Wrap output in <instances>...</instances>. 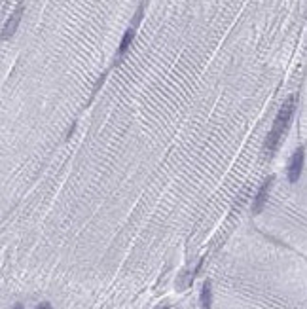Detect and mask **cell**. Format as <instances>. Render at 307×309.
Instances as JSON below:
<instances>
[{"label":"cell","mask_w":307,"mask_h":309,"mask_svg":"<svg viewBox=\"0 0 307 309\" xmlns=\"http://www.w3.org/2000/svg\"><path fill=\"white\" fill-rule=\"evenodd\" d=\"M36 309H53V307H51V303L44 302V303H40V305H38V307H36Z\"/></svg>","instance_id":"cell-7"},{"label":"cell","mask_w":307,"mask_h":309,"mask_svg":"<svg viewBox=\"0 0 307 309\" xmlns=\"http://www.w3.org/2000/svg\"><path fill=\"white\" fill-rule=\"evenodd\" d=\"M303 156H305L303 146H300L298 150L294 152L292 159H290V165H288V180L290 182H298V179H300L301 169H303Z\"/></svg>","instance_id":"cell-2"},{"label":"cell","mask_w":307,"mask_h":309,"mask_svg":"<svg viewBox=\"0 0 307 309\" xmlns=\"http://www.w3.org/2000/svg\"><path fill=\"white\" fill-rule=\"evenodd\" d=\"M271 184H273V179L269 177V179L265 180L264 184L260 186V190H258L256 197H254V203H252V213H254V215H260V213L264 211L265 203H267V197H269V190H271Z\"/></svg>","instance_id":"cell-3"},{"label":"cell","mask_w":307,"mask_h":309,"mask_svg":"<svg viewBox=\"0 0 307 309\" xmlns=\"http://www.w3.org/2000/svg\"><path fill=\"white\" fill-rule=\"evenodd\" d=\"M14 309H23V305H15V307Z\"/></svg>","instance_id":"cell-8"},{"label":"cell","mask_w":307,"mask_h":309,"mask_svg":"<svg viewBox=\"0 0 307 309\" xmlns=\"http://www.w3.org/2000/svg\"><path fill=\"white\" fill-rule=\"evenodd\" d=\"M199 302H201V309H211V305H213V285H211V281H205V283H203Z\"/></svg>","instance_id":"cell-5"},{"label":"cell","mask_w":307,"mask_h":309,"mask_svg":"<svg viewBox=\"0 0 307 309\" xmlns=\"http://www.w3.org/2000/svg\"><path fill=\"white\" fill-rule=\"evenodd\" d=\"M21 17H23V6L17 8L14 14H12V17L6 21L4 29H2V40H8V38H12V36L15 35V30H17L19 23H21Z\"/></svg>","instance_id":"cell-4"},{"label":"cell","mask_w":307,"mask_h":309,"mask_svg":"<svg viewBox=\"0 0 307 309\" xmlns=\"http://www.w3.org/2000/svg\"><path fill=\"white\" fill-rule=\"evenodd\" d=\"M296 101H298V97H296V95H290V97L283 102L281 110H279L277 118H275V122H273L271 125V131H269V135L265 139L264 152L267 156H271L273 152L277 150L281 139L285 137V133L288 131V127H290V122H292L294 112H296Z\"/></svg>","instance_id":"cell-1"},{"label":"cell","mask_w":307,"mask_h":309,"mask_svg":"<svg viewBox=\"0 0 307 309\" xmlns=\"http://www.w3.org/2000/svg\"><path fill=\"white\" fill-rule=\"evenodd\" d=\"M133 36H135V30L133 29H129L127 32L123 35L122 44H120V51H118V55H120V57H123V55H125V51L129 50V46H131V42H133Z\"/></svg>","instance_id":"cell-6"}]
</instances>
